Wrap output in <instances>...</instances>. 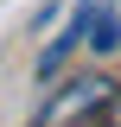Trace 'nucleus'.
<instances>
[{
    "label": "nucleus",
    "instance_id": "nucleus-1",
    "mask_svg": "<svg viewBox=\"0 0 121 127\" xmlns=\"http://www.w3.org/2000/svg\"><path fill=\"white\" fill-rule=\"evenodd\" d=\"M108 102H115V83L108 76H96V70L89 76H70L45 108H38V127H83V121H96Z\"/></svg>",
    "mask_w": 121,
    "mask_h": 127
},
{
    "label": "nucleus",
    "instance_id": "nucleus-2",
    "mask_svg": "<svg viewBox=\"0 0 121 127\" xmlns=\"http://www.w3.org/2000/svg\"><path fill=\"white\" fill-rule=\"evenodd\" d=\"M83 45H89V51H102V57H108V51L121 45V19H115V6H96L89 32H83Z\"/></svg>",
    "mask_w": 121,
    "mask_h": 127
},
{
    "label": "nucleus",
    "instance_id": "nucleus-3",
    "mask_svg": "<svg viewBox=\"0 0 121 127\" xmlns=\"http://www.w3.org/2000/svg\"><path fill=\"white\" fill-rule=\"evenodd\" d=\"M102 114H108V121H115V127H121V95H115V102H108V108H102Z\"/></svg>",
    "mask_w": 121,
    "mask_h": 127
}]
</instances>
